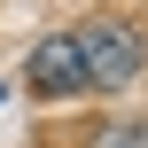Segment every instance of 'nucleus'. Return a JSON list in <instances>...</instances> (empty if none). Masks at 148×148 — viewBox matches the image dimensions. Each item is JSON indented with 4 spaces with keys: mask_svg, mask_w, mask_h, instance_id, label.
<instances>
[{
    "mask_svg": "<svg viewBox=\"0 0 148 148\" xmlns=\"http://www.w3.org/2000/svg\"><path fill=\"white\" fill-rule=\"evenodd\" d=\"M23 86H31L39 101H70V94H94L78 31H55V39H39V47H31V62H23Z\"/></svg>",
    "mask_w": 148,
    "mask_h": 148,
    "instance_id": "obj_1",
    "label": "nucleus"
},
{
    "mask_svg": "<svg viewBox=\"0 0 148 148\" xmlns=\"http://www.w3.org/2000/svg\"><path fill=\"white\" fill-rule=\"evenodd\" d=\"M78 47H86V78H94V86H125V78H140V62H148V39L133 23H109V16L86 23Z\"/></svg>",
    "mask_w": 148,
    "mask_h": 148,
    "instance_id": "obj_2",
    "label": "nucleus"
},
{
    "mask_svg": "<svg viewBox=\"0 0 148 148\" xmlns=\"http://www.w3.org/2000/svg\"><path fill=\"white\" fill-rule=\"evenodd\" d=\"M94 148H148V125H101Z\"/></svg>",
    "mask_w": 148,
    "mask_h": 148,
    "instance_id": "obj_3",
    "label": "nucleus"
}]
</instances>
